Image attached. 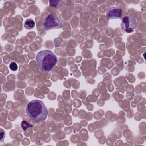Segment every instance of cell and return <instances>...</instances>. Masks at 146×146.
Returning <instances> with one entry per match:
<instances>
[{"mask_svg": "<svg viewBox=\"0 0 146 146\" xmlns=\"http://www.w3.org/2000/svg\"><path fill=\"white\" fill-rule=\"evenodd\" d=\"M26 112L27 116L35 122H40L47 118L48 110L44 103L39 100H33L26 106Z\"/></svg>", "mask_w": 146, "mask_h": 146, "instance_id": "obj_1", "label": "cell"}, {"mask_svg": "<svg viewBox=\"0 0 146 146\" xmlns=\"http://www.w3.org/2000/svg\"><path fill=\"white\" fill-rule=\"evenodd\" d=\"M57 60L54 53L48 50L40 51L36 56L37 65L41 71H50L56 64Z\"/></svg>", "mask_w": 146, "mask_h": 146, "instance_id": "obj_2", "label": "cell"}, {"mask_svg": "<svg viewBox=\"0 0 146 146\" xmlns=\"http://www.w3.org/2000/svg\"><path fill=\"white\" fill-rule=\"evenodd\" d=\"M43 27L46 30L60 29L62 27V23L58 15L55 13H52L47 15L45 18L43 23Z\"/></svg>", "mask_w": 146, "mask_h": 146, "instance_id": "obj_3", "label": "cell"}, {"mask_svg": "<svg viewBox=\"0 0 146 146\" xmlns=\"http://www.w3.org/2000/svg\"><path fill=\"white\" fill-rule=\"evenodd\" d=\"M121 27L122 30L127 33H130L135 30L137 27V22L136 19L131 15L124 16L121 21Z\"/></svg>", "mask_w": 146, "mask_h": 146, "instance_id": "obj_4", "label": "cell"}, {"mask_svg": "<svg viewBox=\"0 0 146 146\" xmlns=\"http://www.w3.org/2000/svg\"><path fill=\"white\" fill-rule=\"evenodd\" d=\"M122 9L120 7L112 6L107 11L106 17L108 19L120 18L122 14Z\"/></svg>", "mask_w": 146, "mask_h": 146, "instance_id": "obj_5", "label": "cell"}, {"mask_svg": "<svg viewBox=\"0 0 146 146\" xmlns=\"http://www.w3.org/2000/svg\"><path fill=\"white\" fill-rule=\"evenodd\" d=\"M35 26V22L32 19H27L24 23V27L26 29H31Z\"/></svg>", "mask_w": 146, "mask_h": 146, "instance_id": "obj_6", "label": "cell"}, {"mask_svg": "<svg viewBox=\"0 0 146 146\" xmlns=\"http://www.w3.org/2000/svg\"><path fill=\"white\" fill-rule=\"evenodd\" d=\"M32 127H33L32 124H30V123H27V121H26L25 120H23L21 122V127H22V129H23V131H25L28 128Z\"/></svg>", "mask_w": 146, "mask_h": 146, "instance_id": "obj_7", "label": "cell"}, {"mask_svg": "<svg viewBox=\"0 0 146 146\" xmlns=\"http://www.w3.org/2000/svg\"><path fill=\"white\" fill-rule=\"evenodd\" d=\"M63 2L60 1H49L50 6L54 7H58Z\"/></svg>", "mask_w": 146, "mask_h": 146, "instance_id": "obj_8", "label": "cell"}, {"mask_svg": "<svg viewBox=\"0 0 146 146\" xmlns=\"http://www.w3.org/2000/svg\"><path fill=\"white\" fill-rule=\"evenodd\" d=\"M9 67H10V70H11L14 71H17V69H18L17 64H16V63H15V62H11V63L10 64V65H9Z\"/></svg>", "mask_w": 146, "mask_h": 146, "instance_id": "obj_9", "label": "cell"}, {"mask_svg": "<svg viewBox=\"0 0 146 146\" xmlns=\"http://www.w3.org/2000/svg\"><path fill=\"white\" fill-rule=\"evenodd\" d=\"M1 141L2 142L3 140V139L5 136V133L2 129H1Z\"/></svg>", "mask_w": 146, "mask_h": 146, "instance_id": "obj_10", "label": "cell"}]
</instances>
